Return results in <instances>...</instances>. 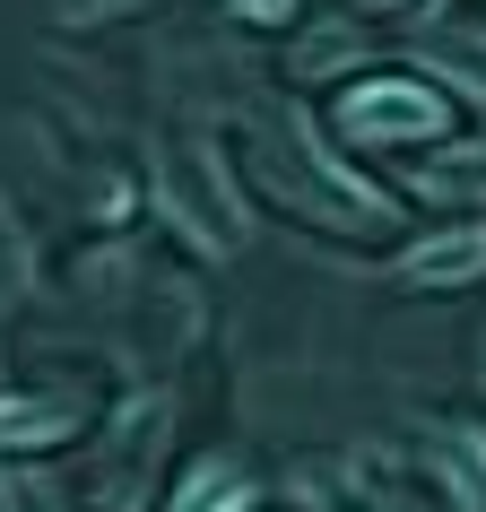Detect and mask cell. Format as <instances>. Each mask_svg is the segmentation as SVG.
Segmentation results:
<instances>
[{"label":"cell","instance_id":"5","mask_svg":"<svg viewBox=\"0 0 486 512\" xmlns=\"http://www.w3.org/2000/svg\"><path fill=\"white\" fill-rule=\"evenodd\" d=\"M243 504H252V478L235 460H200L183 478V495H174V512H243Z\"/></svg>","mask_w":486,"mask_h":512},{"label":"cell","instance_id":"3","mask_svg":"<svg viewBox=\"0 0 486 512\" xmlns=\"http://www.w3.org/2000/svg\"><path fill=\"white\" fill-rule=\"evenodd\" d=\"M486 270V226H452L400 252V287H469Z\"/></svg>","mask_w":486,"mask_h":512},{"label":"cell","instance_id":"1","mask_svg":"<svg viewBox=\"0 0 486 512\" xmlns=\"http://www.w3.org/2000/svg\"><path fill=\"white\" fill-rule=\"evenodd\" d=\"M339 122H348V139H434V131H452V105L434 96V87L417 79H374V87H356L348 105H339Z\"/></svg>","mask_w":486,"mask_h":512},{"label":"cell","instance_id":"10","mask_svg":"<svg viewBox=\"0 0 486 512\" xmlns=\"http://www.w3.org/2000/svg\"><path fill=\"white\" fill-rule=\"evenodd\" d=\"M243 18H252V27H278V18H287V9H296V0H235Z\"/></svg>","mask_w":486,"mask_h":512},{"label":"cell","instance_id":"2","mask_svg":"<svg viewBox=\"0 0 486 512\" xmlns=\"http://www.w3.org/2000/svg\"><path fill=\"white\" fill-rule=\"evenodd\" d=\"M165 200H174V217H183L191 235H200V252H226V243L243 235V226H235V191H226V165H217V148H174V157H165Z\"/></svg>","mask_w":486,"mask_h":512},{"label":"cell","instance_id":"8","mask_svg":"<svg viewBox=\"0 0 486 512\" xmlns=\"http://www.w3.org/2000/svg\"><path fill=\"white\" fill-rule=\"evenodd\" d=\"M53 434H61V408H44V400H0V443H9V452L53 443Z\"/></svg>","mask_w":486,"mask_h":512},{"label":"cell","instance_id":"9","mask_svg":"<svg viewBox=\"0 0 486 512\" xmlns=\"http://www.w3.org/2000/svg\"><path fill=\"white\" fill-rule=\"evenodd\" d=\"M339 61H356V44H348V35H322V44H304V53H296V70L313 79V70H339Z\"/></svg>","mask_w":486,"mask_h":512},{"label":"cell","instance_id":"11","mask_svg":"<svg viewBox=\"0 0 486 512\" xmlns=\"http://www.w3.org/2000/svg\"><path fill=\"white\" fill-rule=\"evenodd\" d=\"M365 9H408V0H365Z\"/></svg>","mask_w":486,"mask_h":512},{"label":"cell","instance_id":"7","mask_svg":"<svg viewBox=\"0 0 486 512\" xmlns=\"http://www.w3.org/2000/svg\"><path fill=\"white\" fill-rule=\"evenodd\" d=\"M434 61L452 70L469 96H486V35L478 27H452V35H434Z\"/></svg>","mask_w":486,"mask_h":512},{"label":"cell","instance_id":"6","mask_svg":"<svg viewBox=\"0 0 486 512\" xmlns=\"http://www.w3.org/2000/svg\"><path fill=\"white\" fill-rule=\"evenodd\" d=\"M417 183H426V200H486V139L452 148V157H443V165H426Z\"/></svg>","mask_w":486,"mask_h":512},{"label":"cell","instance_id":"4","mask_svg":"<svg viewBox=\"0 0 486 512\" xmlns=\"http://www.w3.org/2000/svg\"><path fill=\"white\" fill-rule=\"evenodd\" d=\"M426 452H434V469H443V486H452V504L486 512V426H434Z\"/></svg>","mask_w":486,"mask_h":512}]
</instances>
